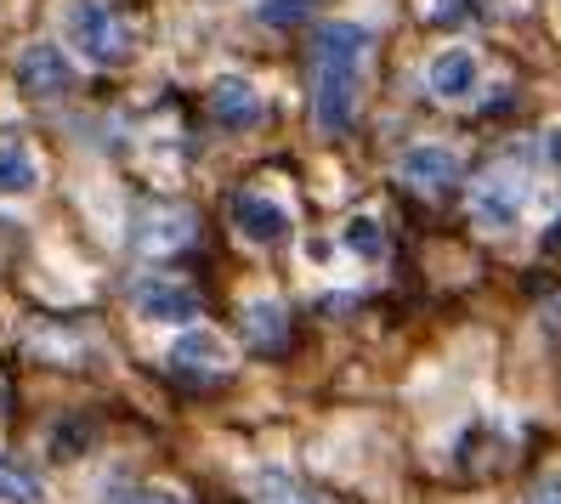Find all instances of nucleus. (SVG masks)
Instances as JSON below:
<instances>
[{
    "label": "nucleus",
    "mask_w": 561,
    "mask_h": 504,
    "mask_svg": "<svg viewBox=\"0 0 561 504\" xmlns=\"http://www.w3.org/2000/svg\"><path fill=\"white\" fill-rule=\"evenodd\" d=\"M18 85H23V96H35V103H51V96H62L75 85V69L57 46H28L18 57Z\"/></svg>",
    "instance_id": "423d86ee"
},
{
    "label": "nucleus",
    "mask_w": 561,
    "mask_h": 504,
    "mask_svg": "<svg viewBox=\"0 0 561 504\" xmlns=\"http://www.w3.org/2000/svg\"><path fill=\"white\" fill-rule=\"evenodd\" d=\"M522 198H527L522 171H511V164H493V171H482L477 187H471V210H477V221H488V227H511V221L522 216Z\"/></svg>",
    "instance_id": "39448f33"
},
{
    "label": "nucleus",
    "mask_w": 561,
    "mask_h": 504,
    "mask_svg": "<svg viewBox=\"0 0 561 504\" xmlns=\"http://www.w3.org/2000/svg\"><path fill=\"white\" fill-rule=\"evenodd\" d=\"M62 35H69V46L85 51L91 62H125V51H130L125 23L103 7V0H69V7H62Z\"/></svg>",
    "instance_id": "f03ea898"
},
{
    "label": "nucleus",
    "mask_w": 561,
    "mask_h": 504,
    "mask_svg": "<svg viewBox=\"0 0 561 504\" xmlns=\"http://www.w3.org/2000/svg\"><path fill=\"white\" fill-rule=\"evenodd\" d=\"M193 239H199V216L187 205H148L137 216V250H148V255H176Z\"/></svg>",
    "instance_id": "20e7f679"
},
{
    "label": "nucleus",
    "mask_w": 561,
    "mask_h": 504,
    "mask_svg": "<svg viewBox=\"0 0 561 504\" xmlns=\"http://www.w3.org/2000/svg\"><path fill=\"white\" fill-rule=\"evenodd\" d=\"M137 307H142V318H153V323H199V300H193L187 289H176V284H164V278L137 295Z\"/></svg>",
    "instance_id": "1a4fd4ad"
},
{
    "label": "nucleus",
    "mask_w": 561,
    "mask_h": 504,
    "mask_svg": "<svg viewBox=\"0 0 561 504\" xmlns=\"http://www.w3.org/2000/svg\"><path fill=\"white\" fill-rule=\"evenodd\" d=\"M550 250H556V255H561V227H556V232H550Z\"/></svg>",
    "instance_id": "412c9836"
},
{
    "label": "nucleus",
    "mask_w": 561,
    "mask_h": 504,
    "mask_svg": "<svg viewBox=\"0 0 561 504\" xmlns=\"http://www.w3.org/2000/svg\"><path fill=\"white\" fill-rule=\"evenodd\" d=\"M459 171H466V164H459V153L443 148V142H420V148H409V153L398 159V176H403L409 187H425V193L454 187Z\"/></svg>",
    "instance_id": "0eeeda50"
},
{
    "label": "nucleus",
    "mask_w": 561,
    "mask_h": 504,
    "mask_svg": "<svg viewBox=\"0 0 561 504\" xmlns=\"http://www.w3.org/2000/svg\"><path fill=\"white\" fill-rule=\"evenodd\" d=\"M369 51H375V41H369V28H357V23H329L312 35V119L329 137H341L357 114Z\"/></svg>",
    "instance_id": "f257e3e1"
},
{
    "label": "nucleus",
    "mask_w": 561,
    "mask_h": 504,
    "mask_svg": "<svg viewBox=\"0 0 561 504\" xmlns=\"http://www.w3.org/2000/svg\"><path fill=\"white\" fill-rule=\"evenodd\" d=\"M346 244H352L363 261H369V255H380V250H386V232H380V221L363 216V221H352V227H346Z\"/></svg>",
    "instance_id": "dca6fc26"
},
{
    "label": "nucleus",
    "mask_w": 561,
    "mask_h": 504,
    "mask_svg": "<svg viewBox=\"0 0 561 504\" xmlns=\"http://www.w3.org/2000/svg\"><path fill=\"white\" fill-rule=\"evenodd\" d=\"M312 0H261V18L267 23H301Z\"/></svg>",
    "instance_id": "f3484780"
},
{
    "label": "nucleus",
    "mask_w": 561,
    "mask_h": 504,
    "mask_svg": "<svg viewBox=\"0 0 561 504\" xmlns=\"http://www.w3.org/2000/svg\"><path fill=\"white\" fill-rule=\"evenodd\" d=\"M244 334L255 352H284L289 341V312L278 307V300H250L244 307Z\"/></svg>",
    "instance_id": "9d476101"
},
{
    "label": "nucleus",
    "mask_w": 561,
    "mask_h": 504,
    "mask_svg": "<svg viewBox=\"0 0 561 504\" xmlns=\"http://www.w3.org/2000/svg\"><path fill=\"white\" fill-rule=\"evenodd\" d=\"M545 153H550V159L561 164V130H550V137H545Z\"/></svg>",
    "instance_id": "aec40b11"
},
{
    "label": "nucleus",
    "mask_w": 561,
    "mask_h": 504,
    "mask_svg": "<svg viewBox=\"0 0 561 504\" xmlns=\"http://www.w3.org/2000/svg\"><path fill=\"white\" fill-rule=\"evenodd\" d=\"M233 227L244 232L250 244H278L284 232H289V216L273 205V198H261V193H239V198H233Z\"/></svg>",
    "instance_id": "6e6552de"
},
{
    "label": "nucleus",
    "mask_w": 561,
    "mask_h": 504,
    "mask_svg": "<svg viewBox=\"0 0 561 504\" xmlns=\"http://www.w3.org/2000/svg\"><path fill=\"white\" fill-rule=\"evenodd\" d=\"M35 182H41V164L28 153V142L0 137V193H28Z\"/></svg>",
    "instance_id": "f8f14e48"
},
{
    "label": "nucleus",
    "mask_w": 561,
    "mask_h": 504,
    "mask_svg": "<svg viewBox=\"0 0 561 504\" xmlns=\"http://www.w3.org/2000/svg\"><path fill=\"white\" fill-rule=\"evenodd\" d=\"M534 504H561V482H545V488L534 493Z\"/></svg>",
    "instance_id": "6ab92c4d"
},
{
    "label": "nucleus",
    "mask_w": 561,
    "mask_h": 504,
    "mask_svg": "<svg viewBox=\"0 0 561 504\" xmlns=\"http://www.w3.org/2000/svg\"><path fill=\"white\" fill-rule=\"evenodd\" d=\"M477 85V57L471 51H443L432 62V91L437 96H466Z\"/></svg>",
    "instance_id": "ddd939ff"
},
{
    "label": "nucleus",
    "mask_w": 561,
    "mask_h": 504,
    "mask_svg": "<svg viewBox=\"0 0 561 504\" xmlns=\"http://www.w3.org/2000/svg\"><path fill=\"white\" fill-rule=\"evenodd\" d=\"M227 368H233V357H227V346L210 329H187L171 346V375L182 386H216V380H227Z\"/></svg>",
    "instance_id": "7ed1b4c3"
},
{
    "label": "nucleus",
    "mask_w": 561,
    "mask_h": 504,
    "mask_svg": "<svg viewBox=\"0 0 561 504\" xmlns=\"http://www.w3.org/2000/svg\"><path fill=\"white\" fill-rule=\"evenodd\" d=\"M255 504H323V499H312L295 477H284V470H261L255 477Z\"/></svg>",
    "instance_id": "4468645a"
},
{
    "label": "nucleus",
    "mask_w": 561,
    "mask_h": 504,
    "mask_svg": "<svg viewBox=\"0 0 561 504\" xmlns=\"http://www.w3.org/2000/svg\"><path fill=\"white\" fill-rule=\"evenodd\" d=\"M0 504H41V482L12 459H0Z\"/></svg>",
    "instance_id": "2eb2a0df"
},
{
    "label": "nucleus",
    "mask_w": 561,
    "mask_h": 504,
    "mask_svg": "<svg viewBox=\"0 0 561 504\" xmlns=\"http://www.w3.org/2000/svg\"><path fill=\"white\" fill-rule=\"evenodd\" d=\"M210 108H216V119H221L227 130H250V125L261 119V96H255V85H244V80H221L216 96H210Z\"/></svg>",
    "instance_id": "9b49d317"
},
{
    "label": "nucleus",
    "mask_w": 561,
    "mask_h": 504,
    "mask_svg": "<svg viewBox=\"0 0 561 504\" xmlns=\"http://www.w3.org/2000/svg\"><path fill=\"white\" fill-rule=\"evenodd\" d=\"M119 504H182L171 488H137V493H125Z\"/></svg>",
    "instance_id": "a211bd4d"
}]
</instances>
